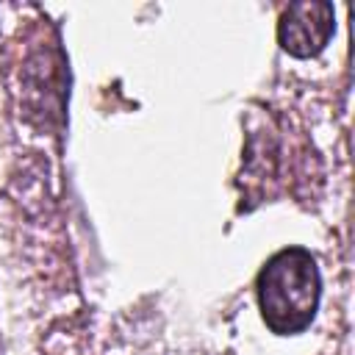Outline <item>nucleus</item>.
Here are the masks:
<instances>
[{
  "label": "nucleus",
  "instance_id": "1",
  "mask_svg": "<svg viewBox=\"0 0 355 355\" xmlns=\"http://www.w3.org/2000/svg\"><path fill=\"white\" fill-rule=\"evenodd\" d=\"M258 305L266 327L277 336H294L305 330L319 305L322 280L316 258L302 247L275 252L255 280Z\"/></svg>",
  "mask_w": 355,
  "mask_h": 355
},
{
  "label": "nucleus",
  "instance_id": "2",
  "mask_svg": "<svg viewBox=\"0 0 355 355\" xmlns=\"http://www.w3.org/2000/svg\"><path fill=\"white\" fill-rule=\"evenodd\" d=\"M333 6L324 0L291 3L277 25V42L288 55L311 58L324 50L333 36Z\"/></svg>",
  "mask_w": 355,
  "mask_h": 355
}]
</instances>
